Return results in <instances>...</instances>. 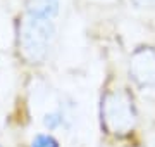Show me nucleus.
Segmentation results:
<instances>
[{"mask_svg":"<svg viewBox=\"0 0 155 147\" xmlns=\"http://www.w3.org/2000/svg\"><path fill=\"white\" fill-rule=\"evenodd\" d=\"M61 114L59 113H50V114H45L43 118V125L45 128H48V130H55L57 126L61 125Z\"/></svg>","mask_w":155,"mask_h":147,"instance_id":"nucleus-6","label":"nucleus"},{"mask_svg":"<svg viewBox=\"0 0 155 147\" xmlns=\"http://www.w3.org/2000/svg\"><path fill=\"white\" fill-rule=\"evenodd\" d=\"M134 4L140 7H155V0H134Z\"/></svg>","mask_w":155,"mask_h":147,"instance_id":"nucleus-7","label":"nucleus"},{"mask_svg":"<svg viewBox=\"0 0 155 147\" xmlns=\"http://www.w3.org/2000/svg\"><path fill=\"white\" fill-rule=\"evenodd\" d=\"M104 116H105L107 126L116 133H126L134 125L133 106L121 94H112L105 99Z\"/></svg>","mask_w":155,"mask_h":147,"instance_id":"nucleus-2","label":"nucleus"},{"mask_svg":"<svg viewBox=\"0 0 155 147\" xmlns=\"http://www.w3.org/2000/svg\"><path fill=\"white\" fill-rule=\"evenodd\" d=\"M31 147H59V142L52 135H36L31 142Z\"/></svg>","mask_w":155,"mask_h":147,"instance_id":"nucleus-5","label":"nucleus"},{"mask_svg":"<svg viewBox=\"0 0 155 147\" xmlns=\"http://www.w3.org/2000/svg\"><path fill=\"white\" fill-rule=\"evenodd\" d=\"M129 71L138 85L155 88V50L141 49L134 52V56L131 57Z\"/></svg>","mask_w":155,"mask_h":147,"instance_id":"nucleus-3","label":"nucleus"},{"mask_svg":"<svg viewBox=\"0 0 155 147\" xmlns=\"http://www.w3.org/2000/svg\"><path fill=\"white\" fill-rule=\"evenodd\" d=\"M26 11L29 17L52 19L59 14V0H26Z\"/></svg>","mask_w":155,"mask_h":147,"instance_id":"nucleus-4","label":"nucleus"},{"mask_svg":"<svg viewBox=\"0 0 155 147\" xmlns=\"http://www.w3.org/2000/svg\"><path fill=\"white\" fill-rule=\"evenodd\" d=\"M55 26L52 19H38V17H26L21 26V47L24 56L31 62L43 61L48 52L50 42L54 38Z\"/></svg>","mask_w":155,"mask_h":147,"instance_id":"nucleus-1","label":"nucleus"}]
</instances>
